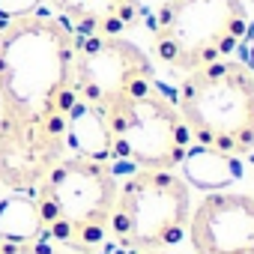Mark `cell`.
<instances>
[{
  "label": "cell",
  "instance_id": "1",
  "mask_svg": "<svg viewBox=\"0 0 254 254\" xmlns=\"http://www.w3.org/2000/svg\"><path fill=\"white\" fill-rule=\"evenodd\" d=\"M75 30L54 15L0 27V186L33 191L66 153Z\"/></svg>",
  "mask_w": 254,
  "mask_h": 254
},
{
  "label": "cell",
  "instance_id": "2",
  "mask_svg": "<svg viewBox=\"0 0 254 254\" xmlns=\"http://www.w3.org/2000/svg\"><path fill=\"white\" fill-rule=\"evenodd\" d=\"M120 180L111 162L63 156L33 189L45 233L72 254H99L111 236Z\"/></svg>",
  "mask_w": 254,
  "mask_h": 254
},
{
  "label": "cell",
  "instance_id": "3",
  "mask_svg": "<svg viewBox=\"0 0 254 254\" xmlns=\"http://www.w3.org/2000/svg\"><path fill=\"white\" fill-rule=\"evenodd\" d=\"M174 102L197 147L233 159L254 153V75L242 60L224 57L189 72Z\"/></svg>",
  "mask_w": 254,
  "mask_h": 254
},
{
  "label": "cell",
  "instance_id": "4",
  "mask_svg": "<svg viewBox=\"0 0 254 254\" xmlns=\"http://www.w3.org/2000/svg\"><path fill=\"white\" fill-rule=\"evenodd\" d=\"M248 30L242 0H162L153 21V54L174 72H194L236 54Z\"/></svg>",
  "mask_w": 254,
  "mask_h": 254
},
{
  "label": "cell",
  "instance_id": "5",
  "mask_svg": "<svg viewBox=\"0 0 254 254\" xmlns=\"http://www.w3.org/2000/svg\"><path fill=\"white\" fill-rule=\"evenodd\" d=\"M191 189L174 171L135 168L120 183L111 236L123 251H171L189 233Z\"/></svg>",
  "mask_w": 254,
  "mask_h": 254
},
{
  "label": "cell",
  "instance_id": "6",
  "mask_svg": "<svg viewBox=\"0 0 254 254\" xmlns=\"http://www.w3.org/2000/svg\"><path fill=\"white\" fill-rule=\"evenodd\" d=\"M114 135V159L141 171H177L191 150L189 126L174 99L159 84L108 114Z\"/></svg>",
  "mask_w": 254,
  "mask_h": 254
},
{
  "label": "cell",
  "instance_id": "7",
  "mask_svg": "<svg viewBox=\"0 0 254 254\" xmlns=\"http://www.w3.org/2000/svg\"><path fill=\"white\" fill-rule=\"evenodd\" d=\"M75 96L111 114L156 87V69L150 54L126 36H78L72 60Z\"/></svg>",
  "mask_w": 254,
  "mask_h": 254
},
{
  "label": "cell",
  "instance_id": "8",
  "mask_svg": "<svg viewBox=\"0 0 254 254\" xmlns=\"http://www.w3.org/2000/svg\"><path fill=\"white\" fill-rule=\"evenodd\" d=\"M194 254H254V197L209 191L189 218Z\"/></svg>",
  "mask_w": 254,
  "mask_h": 254
},
{
  "label": "cell",
  "instance_id": "9",
  "mask_svg": "<svg viewBox=\"0 0 254 254\" xmlns=\"http://www.w3.org/2000/svg\"><path fill=\"white\" fill-rule=\"evenodd\" d=\"M78 36H123L144 21L141 0H48Z\"/></svg>",
  "mask_w": 254,
  "mask_h": 254
},
{
  "label": "cell",
  "instance_id": "10",
  "mask_svg": "<svg viewBox=\"0 0 254 254\" xmlns=\"http://www.w3.org/2000/svg\"><path fill=\"white\" fill-rule=\"evenodd\" d=\"M66 150L78 159L114 162V135L108 114L84 99H75L66 114Z\"/></svg>",
  "mask_w": 254,
  "mask_h": 254
},
{
  "label": "cell",
  "instance_id": "11",
  "mask_svg": "<svg viewBox=\"0 0 254 254\" xmlns=\"http://www.w3.org/2000/svg\"><path fill=\"white\" fill-rule=\"evenodd\" d=\"M45 236V215L30 191H12L0 197V242L33 245Z\"/></svg>",
  "mask_w": 254,
  "mask_h": 254
},
{
  "label": "cell",
  "instance_id": "12",
  "mask_svg": "<svg viewBox=\"0 0 254 254\" xmlns=\"http://www.w3.org/2000/svg\"><path fill=\"white\" fill-rule=\"evenodd\" d=\"M180 168H186V183H191L197 189H206V191H218L221 186H230L233 180L242 177V162L239 159L212 153V150L197 147V144H191V150L186 153Z\"/></svg>",
  "mask_w": 254,
  "mask_h": 254
},
{
  "label": "cell",
  "instance_id": "13",
  "mask_svg": "<svg viewBox=\"0 0 254 254\" xmlns=\"http://www.w3.org/2000/svg\"><path fill=\"white\" fill-rule=\"evenodd\" d=\"M45 0H0V21H15V18H27V15H36L39 6Z\"/></svg>",
  "mask_w": 254,
  "mask_h": 254
},
{
  "label": "cell",
  "instance_id": "14",
  "mask_svg": "<svg viewBox=\"0 0 254 254\" xmlns=\"http://www.w3.org/2000/svg\"><path fill=\"white\" fill-rule=\"evenodd\" d=\"M236 51H239L236 60H242L248 66V72L254 75V21H248V30H245V36H242V42H239Z\"/></svg>",
  "mask_w": 254,
  "mask_h": 254
},
{
  "label": "cell",
  "instance_id": "15",
  "mask_svg": "<svg viewBox=\"0 0 254 254\" xmlns=\"http://www.w3.org/2000/svg\"><path fill=\"white\" fill-rule=\"evenodd\" d=\"M0 254H54V251H42V248H36V245H0ZM66 254H72V251H66Z\"/></svg>",
  "mask_w": 254,
  "mask_h": 254
},
{
  "label": "cell",
  "instance_id": "16",
  "mask_svg": "<svg viewBox=\"0 0 254 254\" xmlns=\"http://www.w3.org/2000/svg\"><path fill=\"white\" fill-rule=\"evenodd\" d=\"M126 254H171V251H126Z\"/></svg>",
  "mask_w": 254,
  "mask_h": 254
},
{
  "label": "cell",
  "instance_id": "17",
  "mask_svg": "<svg viewBox=\"0 0 254 254\" xmlns=\"http://www.w3.org/2000/svg\"><path fill=\"white\" fill-rule=\"evenodd\" d=\"M242 3H251V6H254V0H242Z\"/></svg>",
  "mask_w": 254,
  "mask_h": 254
}]
</instances>
